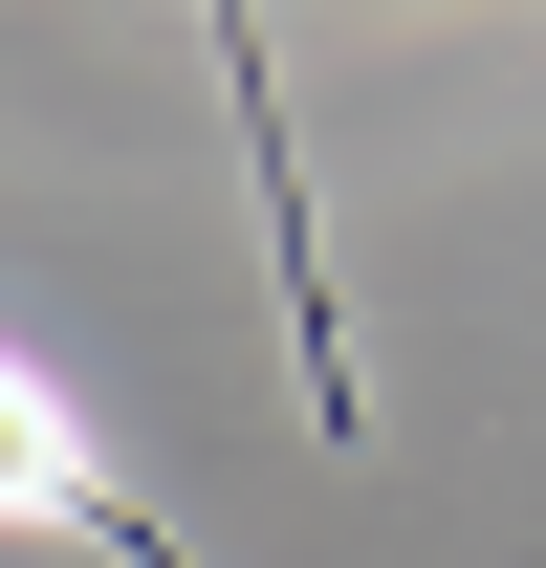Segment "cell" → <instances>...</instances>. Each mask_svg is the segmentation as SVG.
Returning a JSON list of instances; mask_svg holds the SVG:
<instances>
[{
    "mask_svg": "<svg viewBox=\"0 0 546 568\" xmlns=\"http://www.w3.org/2000/svg\"><path fill=\"white\" fill-rule=\"evenodd\" d=\"M88 503V459H67V394L44 372H0V525H67Z\"/></svg>",
    "mask_w": 546,
    "mask_h": 568,
    "instance_id": "obj_1",
    "label": "cell"
}]
</instances>
